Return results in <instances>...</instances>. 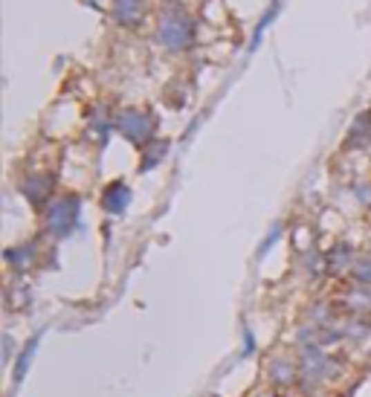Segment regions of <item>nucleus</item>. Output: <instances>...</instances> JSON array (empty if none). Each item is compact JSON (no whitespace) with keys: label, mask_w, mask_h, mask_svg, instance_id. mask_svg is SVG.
<instances>
[{"label":"nucleus","mask_w":371,"mask_h":397,"mask_svg":"<svg viewBox=\"0 0 371 397\" xmlns=\"http://www.w3.org/2000/svg\"><path fill=\"white\" fill-rule=\"evenodd\" d=\"M157 38H160V44H166L169 50H180V47H186L189 38H191V21L186 18L183 12L171 9V12H166L160 18Z\"/></svg>","instance_id":"obj_1"},{"label":"nucleus","mask_w":371,"mask_h":397,"mask_svg":"<svg viewBox=\"0 0 371 397\" xmlns=\"http://www.w3.org/2000/svg\"><path fill=\"white\" fill-rule=\"evenodd\" d=\"M79 218V201L76 197H61V201H53L47 209V226L53 235H67Z\"/></svg>","instance_id":"obj_2"},{"label":"nucleus","mask_w":371,"mask_h":397,"mask_svg":"<svg viewBox=\"0 0 371 397\" xmlns=\"http://www.w3.org/2000/svg\"><path fill=\"white\" fill-rule=\"evenodd\" d=\"M116 125H120V131L133 142H148V136H151V131H154L151 116L140 113V111H125L120 119H116Z\"/></svg>","instance_id":"obj_3"},{"label":"nucleus","mask_w":371,"mask_h":397,"mask_svg":"<svg viewBox=\"0 0 371 397\" xmlns=\"http://www.w3.org/2000/svg\"><path fill=\"white\" fill-rule=\"evenodd\" d=\"M142 15V0H113V18L120 24H133Z\"/></svg>","instance_id":"obj_4"},{"label":"nucleus","mask_w":371,"mask_h":397,"mask_svg":"<svg viewBox=\"0 0 371 397\" xmlns=\"http://www.w3.org/2000/svg\"><path fill=\"white\" fill-rule=\"evenodd\" d=\"M128 201H131V192H128L125 183H111L108 192H105V209L122 212L128 206Z\"/></svg>","instance_id":"obj_5"},{"label":"nucleus","mask_w":371,"mask_h":397,"mask_svg":"<svg viewBox=\"0 0 371 397\" xmlns=\"http://www.w3.org/2000/svg\"><path fill=\"white\" fill-rule=\"evenodd\" d=\"M50 192V180L47 177H32V180H26L23 183V194L29 197V201H44V194Z\"/></svg>","instance_id":"obj_6"},{"label":"nucleus","mask_w":371,"mask_h":397,"mask_svg":"<svg viewBox=\"0 0 371 397\" xmlns=\"http://www.w3.org/2000/svg\"><path fill=\"white\" fill-rule=\"evenodd\" d=\"M35 345H38V337L29 340V345H26V351H23V357H21V362H18V369H15V380H21V377L26 374V365H29V357H32Z\"/></svg>","instance_id":"obj_7"},{"label":"nucleus","mask_w":371,"mask_h":397,"mask_svg":"<svg viewBox=\"0 0 371 397\" xmlns=\"http://www.w3.org/2000/svg\"><path fill=\"white\" fill-rule=\"evenodd\" d=\"M162 154H166V142H162V145H154L151 151H148V157L142 160V169H151V165H154V163H157Z\"/></svg>","instance_id":"obj_8"}]
</instances>
